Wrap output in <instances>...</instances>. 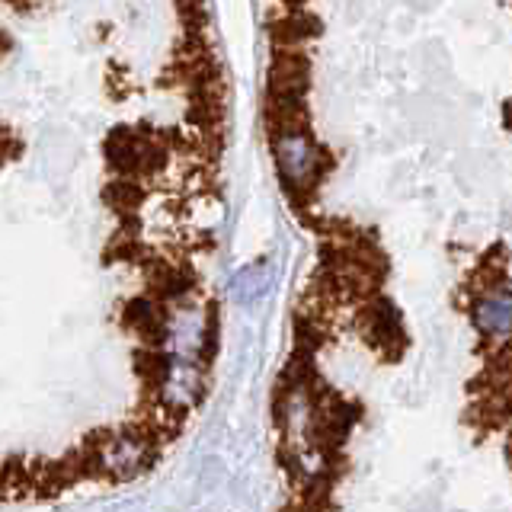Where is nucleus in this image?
Segmentation results:
<instances>
[{"label": "nucleus", "mask_w": 512, "mask_h": 512, "mask_svg": "<svg viewBox=\"0 0 512 512\" xmlns=\"http://www.w3.org/2000/svg\"><path fill=\"white\" fill-rule=\"evenodd\" d=\"M272 151H276V164L288 189H308L317 180L320 167H324V154H320L317 144L304 132H298V128H282V132H276Z\"/></svg>", "instance_id": "obj_1"}, {"label": "nucleus", "mask_w": 512, "mask_h": 512, "mask_svg": "<svg viewBox=\"0 0 512 512\" xmlns=\"http://www.w3.org/2000/svg\"><path fill=\"white\" fill-rule=\"evenodd\" d=\"M474 320H477V327L487 333H496V336L509 333V288H506V282H500L496 292H487L474 304Z\"/></svg>", "instance_id": "obj_2"}, {"label": "nucleus", "mask_w": 512, "mask_h": 512, "mask_svg": "<svg viewBox=\"0 0 512 512\" xmlns=\"http://www.w3.org/2000/svg\"><path fill=\"white\" fill-rule=\"evenodd\" d=\"M106 151H109L112 164H116L119 170H135V167H141L144 160L151 157L148 141L138 138V135H128V132L112 135V141L106 144Z\"/></svg>", "instance_id": "obj_3"}, {"label": "nucleus", "mask_w": 512, "mask_h": 512, "mask_svg": "<svg viewBox=\"0 0 512 512\" xmlns=\"http://www.w3.org/2000/svg\"><path fill=\"white\" fill-rule=\"evenodd\" d=\"M269 282H272L269 266H250V269H244V272H240V276L234 279V288H237V295L247 301V298L263 295L266 288H269Z\"/></svg>", "instance_id": "obj_4"}]
</instances>
